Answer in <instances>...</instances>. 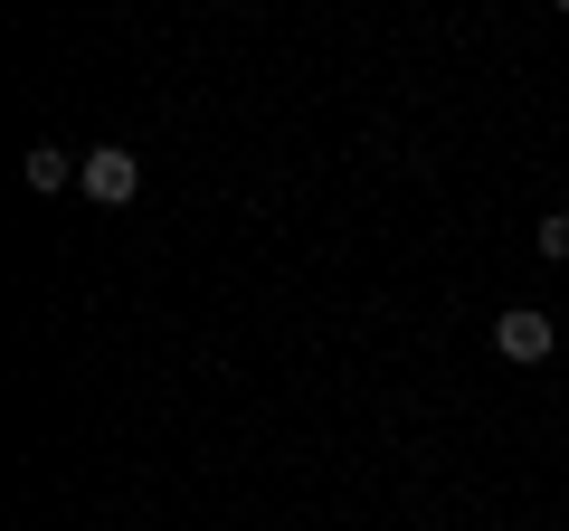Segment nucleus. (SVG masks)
<instances>
[{"mask_svg":"<svg viewBox=\"0 0 569 531\" xmlns=\"http://www.w3.org/2000/svg\"><path fill=\"white\" fill-rule=\"evenodd\" d=\"M531 238H541V257H560V266H569V209H550V219L531 228Z\"/></svg>","mask_w":569,"mask_h":531,"instance_id":"20e7f679","label":"nucleus"},{"mask_svg":"<svg viewBox=\"0 0 569 531\" xmlns=\"http://www.w3.org/2000/svg\"><path fill=\"white\" fill-rule=\"evenodd\" d=\"M550 10H569V0H550Z\"/></svg>","mask_w":569,"mask_h":531,"instance_id":"39448f33","label":"nucleus"},{"mask_svg":"<svg viewBox=\"0 0 569 531\" xmlns=\"http://www.w3.org/2000/svg\"><path fill=\"white\" fill-rule=\"evenodd\" d=\"M77 190H86V200H104V209H123V200L142 190V162H133L123 143H96V152L77 162Z\"/></svg>","mask_w":569,"mask_h":531,"instance_id":"f257e3e1","label":"nucleus"},{"mask_svg":"<svg viewBox=\"0 0 569 531\" xmlns=\"http://www.w3.org/2000/svg\"><path fill=\"white\" fill-rule=\"evenodd\" d=\"M550 342H560V323H550L541 304H503L493 313V351H503V361H550Z\"/></svg>","mask_w":569,"mask_h":531,"instance_id":"f03ea898","label":"nucleus"},{"mask_svg":"<svg viewBox=\"0 0 569 531\" xmlns=\"http://www.w3.org/2000/svg\"><path fill=\"white\" fill-rule=\"evenodd\" d=\"M20 181H29V190H67V181H77V162H67L58 143H29V162H20Z\"/></svg>","mask_w":569,"mask_h":531,"instance_id":"7ed1b4c3","label":"nucleus"}]
</instances>
